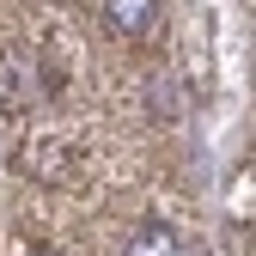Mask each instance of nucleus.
Instances as JSON below:
<instances>
[{
  "instance_id": "nucleus-3",
  "label": "nucleus",
  "mask_w": 256,
  "mask_h": 256,
  "mask_svg": "<svg viewBox=\"0 0 256 256\" xmlns=\"http://www.w3.org/2000/svg\"><path fill=\"white\" fill-rule=\"evenodd\" d=\"M37 256H55V250H37Z\"/></svg>"
},
{
  "instance_id": "nucleus-1",
  "label": "nucleus",
  "mask_w": 256,
  "mask_h": 256,
  "mask_svg": "<svg viewBox=\"0 0 256 256\" xmlns=\"http://www.w3.org/2000/svg\"><path fill=\"white\" fill-rule=\"evenodd\" d=\"M104 18L122 37H146L152 18H158V0H104Z\"/></svg>"
},
{
  "instance_id": "nucleus-2",
  "label": "nucleus",
  "mask_w": 256,
  "mask_h": 256,
  "mask_svg": "<svg viewBox=\"0 0 256 256\" xmlns=\"http://www.w3.org/2000/svg\"><path fill=\"white\" fill-rule=\"evenodd\" d=\"M128 256H189V244L171 226H140L134 238H128Z\"/></svg>"
}]
</instances>
